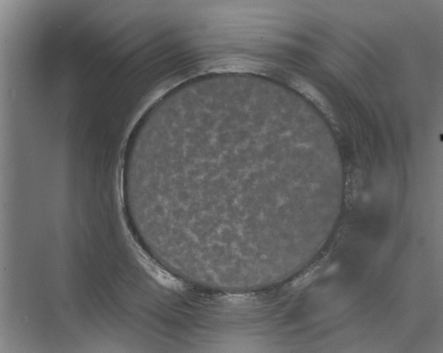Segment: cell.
I'll return each instance as SVG.
<instances>
[{
    "label": "cell",
    "instance_id": "6da1fadb",
    "mask_svg": "<svg viewBox=\"0 0 443 353\" xmlns=\"http://www.w3.org/2000/svg\"><path fill=\"white\" fill-rule=\"evenodd\" d=\"M123 182L176 265L210 281L272 286L315 251L343 172L284 100L227 88L146 119Z\"/></svg>",
    "mask_w": 443,
    "mask_h": 353
}]
</instances>
